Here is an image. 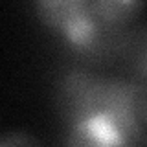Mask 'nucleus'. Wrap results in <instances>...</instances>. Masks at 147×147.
I'll return each instance as SVG.
<instances>
[{"label":"nucleus","instance_id":"20e7f679","mask_svg":"<svg viewBox=\"0 0 147 147\" xmlns=\"http://www.w3.org/2000/svg\"><path fill=\"white\" fill-rule=\"evenodd\" d=\"M31 9L57 40L72 37L90 18L86 0H39L31 4Z\"/></svg>","mask_w":147,"mask_h":147},{"label":"nucleus","instance_id":"f03ea898","mask_svg":"<svg viewBox=\"0 0 147 147\" xmlns=\"http://www.w3.org/2000/svg\"><path fill=\"white\" fill-rule=\"evenodd\" d=\"M90 13V11H88ZM127 30L109 28L90 18L72 37L57 40L68 61L86 64L90 68L101 70L110 64H118L121 59Z\"/></svg>","mask_w":147,"mask_h":147},{"label":"nucleus","instance_id":"6e6552de","mask_svg":"<svg viewBox=\"0 0 147 147\" xmlns=\"http://www.w3.org/2000/svg\"><path fill=\"white\" fill-rule=\"evenodd\" d=\"M0 147H44L35 134L28 131H9L0 134Z\"/></svg>","mask_w":147,"mask_h":147},{"label":"nucleus","instance_id":"423d86ee","mask_svg":"<svg viewBox=\"0 0 147 147\" xmlns=\"http://www.w3.org/2000/svg\"><path fill=\"white\" fill-rule=\"evenodd\" d=\"M90 15L99 24L125 30L138 22L145 9V2L140 0H86Z\"/></svg>","mask_w":147,"mask_h":147},{"label":"nucleus","instance_id":"0eeeda50","mask_svg":"<svg viewBox=\"0 0 147 147\" xmlns=\"http://www.w3.org/2000/svg\"><path fill=\"white\" fill-rule=\"evenodd\" d=\"M132 125L138 144L147 147V83H136L132 94Z\"/></svg>","mask_w":147,"mask_h":147},{"label":"nucleus","instance_id":"f257e3e1","mask_svg":"<svg viewBox=\"0 0 147 147\" xmlns=\"http://www.w3.org/2000/svg\"><path fill=\"white\" fill-rule=\"evenodd\" d=\"M105 74L86 64L66 61L52 81V101L66 129L77 127L96 116Z\"/></svg>","mask_w":147,"mask_h":147},{"label":"nucleus","instance_id":"39448f33","mask_svg":"<svg viewBox=\"0 0 147 147\" xmlns=\"http://www.w3.org/2000/svg\"><path fill=\"white\" fill-rule=\"evenodd\" d=\"M123 76L136 83H147V20L134 22L127 30L121 59Z\"/></svg>","mask_w":147,"mask_h":147},{"label":"nucleus","instance_id":"7ed1b4c3","mask_svg":"<svg viewBox=\"0 0 147 147\" xmlns=\"http://www.w3.org/2000/svg\"><path fill=\"white\" fill-rule=\"evenodd\" d=\"M136 81L131 77L118 74V76H105L103 88L99 96V105L96 119L105 123L112 132L125 142H134V125H132V94H134ZM92 119V118H90Z\"/></svg>","mask_w":147,"mask_h":147}]
</instances>
